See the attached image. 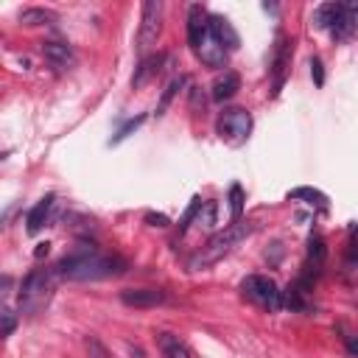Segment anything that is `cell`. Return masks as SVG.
Returning <instances> with one entry per match:
<instances>
[{
    "label": "cell",
    "mask_w": 358,
    "mask_h": 358,
    "mask_svg": "<svg viewBox=\"0 0 358 358\" xmlns=\"http://www.w3.org/2000/svg\"><path fill=\"white\" fill-rule=\"evenodd\" d=\"M53 271H56V277L76 280V282H84V280H109V277H117V274L126 271V260L117 257V255H101L95 246L81 243L76 252H70L67 257H62L53 266Z\"/></svg>",
    "instance_id": "cell-1"
},
{
    "label": "cell",
    "mask_w": 358,
    "mask_h": 358,
    "mask_svg": "<svg viewBox=\"0 0 358 358\" xmlns=\"http://www.w3.org/2000/svg\"><path fill=\"white\" fill-rule=\"evenodd\" d=\"M252 232H255V224H252V221H235V224L224 227L221 232H215V235L190 257L187 268H190V271H201V268L215 266L221 257H227V255H229L241 241H246Z\"/></svg>",
    "instance_id": "cell-2"
},
{
    "label": "cell",
    "mask_w": 358,
    "mask_h": 358,
    "mask_svg": "<svg viewBox=\"0 0 358 358\" xmlns=\"http://www.w3.org/2000/svg\"><path fill=\"white\" fill-rule=\"evenodd\" d=\"M53 282H56V271L50 268H36L31 271L22 285H20V305L25 313H36L39 308H45V302L50 299L53 294Z\"/></svg>",
    "instance_id": "cell-3"
},
{
    "label": "cell",
    "mask_w": 358,
    "mask_h": 358,
    "mask_svg": "<svg viewBox=\"0 0 358 358\" xmlns=\"http://www.w3.org/2000/svg\"><path fill=\"white\" fill-rule=\"evenodd\" d=\"M241 291L246 299H252L255 305L266 308V310H280L282 308V291L277 288V282L271 277H263V274H249L243 282H241Z\"/></svg>",
    "instance_id": "cell-4"
},
{
    "label": "cell",
    "mask_w": 358,
    "mask_h": 358,
    "mask_svg": "<svg viewBox=\"0 0 358 358\" xmlns=\"http://www.w3.org/2000/svg\"><path fill=\"white\" fill-rule=\"evenodd\" d=\"M252 131V115L246 109H224L218 117V134L232 145H241Z\"/></svg>",
    "instance_id": "cell-5"
},
{
    "label": "cell",
    "mask_w": 358,
    "mask_h": 358,
    "mask_svg": "<svg viewBox=\"0 0 358 358\" xmlns=\"http://www.w3.org/2000/svg\"><path fill=\"white\" fill-rule=\"evenodd\" d=\"M162 31V3L159 0H145L143 3V22H140V31H137V50L145 53L157 36Z\"/></svg>",
    "instance_id": "cell-6"
},
{
    "label": "cell",
    "mask_w": 358,
    "mask_h": 358,
    "mask_svg": "<svg viewBox=\"0 0 358 358\" xmlns=\"http://www.w3.org/2000/svg\"><path fill=\"white\" fill-rule=\"evenodd\" d=\"M288 67H291V39L277 36V45H274V53H271V95H277L282 90Z\"/></svg>",
    "instance_id": "cell-7"
},
{
    "label": "cell",
    "mask_w": 358,
    "mask_h": 358,
    "mask_svg": "<svg viewBox=\"0 0 358 358\" xmlns=\"http://www.w3.org/2000/svg\"><path fill=\"white\" fill-rule=\"evenodd\" d=\"M120 302L129 308H157L165 302V291H159V288H126V291H120Z\"/></svg>",
    "instance_id": "cell-8"
},
{
    "label": "cell",
    "mask_w": 358,
    "mask_h": 358,
    "mask_svg": "<svg viewBox=\"0 0 358 358\" xmlns=\"http://www.w3.org/2000/svg\"><path fill=\"white\" fill-rule=\"evenodd\" d=\"M207 31H210V14H204L201 6H190L187 8V42L193 45V50L201 45Z\"/></svg>",
    "instance_id": "cell-9"
},
{
    "label": "cell",
    "mask_w": 358,
    "mask_h": 358,
    "mask_svg": "<svg viewBox=\"0 0 358 358\" xmlns=\"http://www.w3.org/2000/svg\"><path fill=\"white\" fill-rule=\"evenodd\" d=\"M210 34L215 36V42L229 53V50H235L238 48V34H235V28H232V22L227 20V17H221V14H210Z\"/></svg>",
    "instance_id": "cell-10"
},
{
    "label": "cell",
    "mask_w": 358,
    "mask_h": 358,
    "mask_svg": "<svg viewBox=\"0 0 358 358\" xmlns=\"http://www.w3.org/2000/svg\"><path fill=\"white\" fill-rule=\"evenodd\" d=\"M42 56L56 67V70H67L76 64V53L70 50V45L64 42H45L42 45Z\"/></svg>",
    "instance_id": "cell-11"
},
{
    "label": "cell",
    "mask_w": 358,
    "mask_h": 358,
    "mask_svg": "<svg viewBox=\"0 0 358 358\" xmlns=\"http://www.w3.org/2000/svg\"><path fill=\"white\" fill-rule=\"evenodd\" d=\"M196 56H199L207 67H221V64L227 62V50L215 42V36H213L210 31H207V36L201 39V45L196 48Z\"/></svg>",
    "instance_id": "cell-12"
},
{
    "label": "cell",
    "mask_w": 358,
    "mask_h": 358,
    "mask_svg": "<svg viewBox=\"0 0 358 358\" xmlns=\"http://www.w3.org/2000/svg\"><path fill=\"white\" fill-rule=\"evenodd\" d=\"M355 22H352V14H350V6L347 3H336V11H333V22H330V34L333 39H347L352 34Z\"/></svg>",
    "instance_id": "cell-13"
},
{
    "label": "cell",
    "mask_w": 358,
    "mask_h": 358,
    "mask_svg": "<svg viewBox=\"0 0 358 358\" xmlns=\"http://www.w3.org/2000/svg\"><path fill=\"white\" fill-rule=\"evenodd\" d=\"M241 90V76L235 70H227L213 81V101H229Z\"/></svg>",
    "instance_id": "cell-14"
},
{
    "label": "cell",
    "mask_w": 358,
    "mask_h": 358,
    "mask_svg": "<svg viewBox=\"0 0 358 358\" xmlns=\"http://www.w3.org/2000/svg\"><path fill=\"white\" fill-rule=\"evenodd\" d=\"M50 207H53V196H50V193H48L45 199H39V201L31 207V213H28V218H25L31 235L45 227V221H48V215H50Z\"/></svg>",
    "instance_id": "cell-15"
},
{
    "label": "cell",
    "mask_w": 358,
    "mask_h": 358,
    "mask_svg": "<svg viewBox=\"0 0 358 358\" xmlns=\"http://www.w3.org/2000/svg\"><path fill=\"white\" fill-rule=\"evenodd\" d=\"M157 344H159V350H162L165 358H193L190 350H187V344L179 336H173V333H159L157 336Z\"/></svg>",
    "instance_id": "cell-16"
},
{
    "label": "cell",
    "mask_w": 358,
    "mask_h": 358,
    "mask_svg": "<svg viewBox=\"0 0 358 358\" xmlns=\"http://www.w3.org/2000/svg\"><path fill=\"white\" fill-rule=\"evenodd\" d=\"M162 62H165V56H157V53H154V56H145V59L140 62V67L134 70L131 84H134V87H143L151 76H157V73H159V64H162Z\"/></svg>",
    "instance_id": "cell-17"
},
{
    "label": "cell",
    "mask_w": 358,
    "mask_h": 358,
    "mask_svg": "<svg viewBox=\"0 0 358 358\" xmlns=\"http://www.w3.org/2000/svg\"><path fill=\"white\" fill-rule=\"evenodd\" d=\"M305 294H308V288L296 280L294 285H288L285 291H282V308H291V310H308V299H305Z\"/></svg>",
    "instance_id": "cell-18"
},
{
    "label": "cell",
    "mask_w": 358,
    "mask_h": 358,
    "mask_svg": "<svg viewBox=\"0 0 358 358\" xmlns=\"http://www.w3.org/2000/svg\"><path fill=\"white\" fill-rule=\"evenodd\" d=\"M288 199H305L308 204H316V207H327V196L322 193V190H316V187H294V190H288Z\"/></svg>",
    "instance_id": "cell-19"
},
{
    "label": "cell",
    "mask_w": 358,
    "mask_h": 358,
    "mask_svg": "<svg viewBox=\"0 0 358 358\" xmlns=\"http://www.w3.org/2000/svg\"><path fill=\"white\" fill-rule=\"evenodd\" d=\"M185 84H187V78H185V76H179V78H173V81H171V84H168V87L162 90V98H159V103H157V112H154L157 117H162V115H165L168 103L173 101V95H176V92H179V90L185 87Z\"/></svg>",
    "instance_id": "cell-20"
},
{
    "label": "cell",
    "mask_w": 358,
    "mask_h": 358,
    "mask_svg": "<svg viewBox=\"0 0 358 358\" xmlns=\"http://www.w3.org/2000/svg\"><path fill=\"white\" fill-rule=\"evenodd\" d=\"M50 20H53V14L45 11V8H25L20 14V22L22 25H42V22H50Z\"/></svg>",
    "instance_id": "cell-21"
},
{
    "label": "cell",
    "mask_w": 358,
    "mask_h": 358,
    "mask_svg": "<svg viewBox=\"0 0 358 358\" xmlns=\"http://www.w3.org/2000/svg\"><path fill=\"white\" fill-rule=\"evenodd\" d=\"M143 120H145V115H137V117L126 120V123H123V126H120V129L115 131V137L109 140V145H117V143H123V140H126V137H129L131 131H137V129L143 126Z\"/></svg>",
    "instance_id": "cell-22"
},
{
    "label": "cell",
    "mask_w": 358,
    "mask_h": 358,
    "mask_svg": "<svg viewBox=\"0 0 358 358\" xmlns=\"http://www.w3.org/2000/svg\"><path fill=\"white\" fill-rule=\"evenodd\" d=\"M229 213H232V224L241 221V213H243V187L241 185L229 187Z\"/></svg>",
    "instance_id": "cell-23"
},
{
    "label": "cell",
    "mask_w": 358,
    "mask_h": 358,
    "mask_svg": "<svg viewBox=\"0 0 358 358\" xmlns=\"http://www.w3.org/2000/svg\"><path fill=\"white\" fill-rule=\"evenodd\" d=\"M333 11H336V3H324V6H319V8L313 11V25H316V28H330V22H333Z\"/></svg>",
    "instance_id": "cell-24"
},
{
    "label": "cell",
    "mask_w": 358,
    "mask_h": 358,
    "mask_svg": "<svg viewBox=\"0 0 358 358\" xmlns=\"http://www.w3.org/2000/svg\"><path fill=\"white\" fill-rule=\"evenodd\" d=\"M87 352H90V358H112V352L106 350V344L98 336H87Z\"/></svg>",
    "instance_id": "cell-25"
},
{
    "label": "cell",
    "mask_w": 358,
    "mask_h": 358,
    "mask_svg": "<svg viewBox=\"0 0 358 358\" xmlns=\"http://www.w3.org/2000/svg\"><path fill=\"white\" fill-rule=\"evenodd\" d=\"M199 210H201V201H199V199H193V204L187 207V213H185V218H182V224H179V235H185V232H187V227H190V221H193V218H199Z\"/></svg>",
    "instance_id": "cell-26"
},
{
    "label": "cell",
    "mask_w": 358,
    "mask_h": 358,
    "mask_svg": "<svg viewBox=\"0 0 358 358\" xmlns=\"http://www.w3.org/2000/svg\"><path fill=\"white\" fill-rule=\"evenodd\" d=\"M0 316H3V336H11V333H14V327H17V316H14L8 308H3V310H0Z\"/></svg>",
    "instance_id": "cell-27"
},
{
    "label": "cell",
    "mask_w": 358,
    "mask_h": 358,
    "mask_svg": "<svg viewBox=\"0 0 358 358\" xmlns=\"http://www.w3.org/2000/svg\"><path fill=\"white\" fill-rule=\"evenodd\" d=\"M310 73H313V81H316V84L322 87V84H324V70H322V59H316V56L310 59Z\"/></svg>",
    "instance_id": "cell-28"
},
{
    "label": "cell",
    "mask_w": 358,
    "mask_h": 358,
    "mask_svg": "<svg viewBox=\"0 0 358 358\" xmlns=\"http://www.w3.org/2000/svg\"><path fill=\"white\" fill-rule=\"evenodd\" d=\"M145 221H148L151 227H168V218H165V215H154V213H148Z\"/></svg>",
    "instance_id": "cell-29"
},
{
    "label": "cell",
    "mask_w": 358,
    "mask_h": 358,
    "mask_svg": "<svg viewBox=\"0 0 358 358\" xmlns=\"http://www.w3.org/2000/svg\"><path fill=\"white\" fill-rule=\"evenodd\" d=\"M347 350H350L352 355H358V338H352V336H347Z\"/></svg>",
    "instance_id": "cell-30"
},
{
    "label": "cell",
    "mask_w": 358,
    "mask_h": 358,
    "mask_svg": "<svg viewBox=\"0 0 358 358\" xmlns=\"http://www.w3.org/2000/svg\"><path fill=\"white\" fill-rule=\"evenodd\" d=\"M48 255V243H39L36 249H34V257H45Z\"/></svg>",
    "instance_id": "cell-31"
},
{
    "label": "cell",
    "mask_w": 358,
    "mask_h": 358,
    "mask_svg": "<svg viewBox=\"0 0 358 358\" xmlns=\"http://www.w3.org/2000/svg\"><path fill=\"white\" fill-rule=\"evenodd\" d=\"M350 6V14H352V22L358 25V3H347Z\"/></svg>",
    "instance_id": "cell-32"
}]
</instances>
